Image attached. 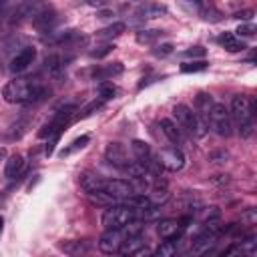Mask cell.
Wrapping results in <instances>:
<instances>
[{
    "label": "cell",
    "instance_id": "cell-43",
    "mask_svg": "<svg viewBox=\"0 0 257 257\" xmlns=\"http://www.w3.org/2000/svg\"><path fill=\"white\" fill-rule=\"evenodd\" d=\"M104 0H88V4H92V6H96V4H102Z\"/></svg>",
    "mask_w": 257,
    "mask_h": 257
},
{
    "label": "cell",
    "instance_id": "cell-39",
    "mask_svg": "<svg viewBox=\"0 0 257 257\" xmlns=\"http://www.w3.org/2000/svg\"><path fill=\"white\" fill-rule=\"evenodd\" d=\"M221 217V213H219V209L217 207H209L205 213H203V219L205 221H211V219H219Z\"/></svg>",
    "mask_w": 257,
    "mask_h": 257
},
{
    "label": "cell",
    "instance_id": "cell-33",
    "mask_svg": "<svg viewBox=\"0 0 257 257\" xmlns=\"http://www.w3.org/2000/svg\"><path fill=\"white\" fill-rule=\"evenodd\" d=\"M100 106H102V100H92V102H90V104H88L86 108H82V110H80V114H78V116H80V118H84V116L92 114L94 110H98Z\"/></svg>",
    "mask_w": 257,
    "mask_h": 257
},
{
    "label": "cell",
    "instance_id": "cell-24",
    "mask_svg": "<svg viewBox=\"0 0 257 257\" xmlns=\"http://www.w3.org/2000/svg\"><path fill=\"white\" fill-rule=\"evenodd\" d=\"M143 229H145V221H139V219H131L128 223H124V225L120 227V231H122V235H124V237L139 235Z\"/></svg>",
    "mask_w": 257,
    "mask_h": 257
},
{
    "label": "cell",
    "instance_id": "cell-19",
    "mask_svg": "<svg viewBox=\"0 0 257 257\" xmlns=\"http://www.w3.org/2000/svg\"><path fill=\"white\" fill-rule=\"evenodd\" d=\"M131 149H133L137 161H141V163H147L149 159H153L151 147H149L147 143H143V141H133V143H131Z\"/></svg>",
    "mask_w": 257,
    "mask_h": 257
},
{
    "label": "cell",
    "instance_id": "cell-45",
    "mask_svg": "<svg viewBox=\"0 0 257 257\" xmlns=\"http://www.w3.org/2000/svg\"><path fill=\"white\" fill-rule=\"evenodd\" d=\"M24 2H30V4H36V2H40V0H24Z\"/></svg>",
    "mask_w": 257,
    "mask_h": 257
},
{
    "label": "cell",
    "instance_id": "cell-6",
    "mask_svg": "<svg viewBox=\"0 0 257 257\" xmlns=\"http://www.w3.org/2000/svg\"><path fill=\"white\" fill-rule=\"evenodd\" d=\"M122 239H124V235H122L120 229H106V231L100 235V239H98V249H100L102 253H106V255H112V253L118 251Z\"/></svg>",
    "mask_w": 257,
    "mask_h": 257
},
{
    "label": "cell",
    "instance_id": "cell-36",
    "mask_svg": "<svg viewBox=\"0 0 257 257\" xmlns=\"http://www.w3.org/2000/svg\"><path fill=\"white\" fill-rule=\"evenodd\" d=\"M173 52V44H161V46H157L155 50H153V54L155 56H167V54H171Z\"/></svg>",
    "mask_w": 257,
    "mask_h": 257
},
{
    "label": "cell",
    "instance_id": "cell-46",
    "mask_svg": "<svg viewBox=\"0 0 257 257\" xmlns=\"http://www.w3.org/2000/svg\"><path fill=\"white\" fill-rule=\"evenodd\" d=\"M195 2H199V0H195Z\"/></svg>",
    "mask_w": 257,
    "mask_h": 257
},
{
    "label": "cell",
    "instance_id": "cell-4",
    "mask_svg": "<svg viewBox=\"0 0 257 257\" xmlns=\"http://www.w3.org/2000/svg\"><path fill=\"white\" fill-rule=\"evenodd\" d=\"M255 100L245 96V94H235L233 100H231V116L237 120V124H247V122H253V116H255Z\"/></svg>",
    "mask_w": 257,
    "mask_h": 257
},
{
    "label": "cell",
    "instance_id": "cell-5",
    "mask_svg": "<svg viewBox=\"0 0 257 257\" xmlns=\"http://www.w3.org/2000/svg\"><path fill=\"white\" fill-rule=\"evenodd\" d=\"M157 161H159V165L165 169V171H181L183 169V165H185V155H183V151L179 149V147H167V149H163L161 153H159V157H157Z\"/></svg>",
    "mask_w": 257,
    "mask_h": 257
},
{
    "label": "cell",
    "instance_id": "cell-8",
    "mask_svg": "<svg viewBox=\"0 0 257 257\" xmlns=\"http://www.w3.org/2000/svg\"><path fill=\"white\" fill-rule=\"evenodd\" d=\"M217 231H211V229H207V227H203L201 229V233L193 239V247H191V251L195 253V255H203V253H207L215 243H217Z\"/></svg>",
    "mask_w": 257,
    "mask_h": 257
},
{
    "label": "cell",
    "instance_id": "cell-10",
    "mask_svg": "<svg viewBox=\"0 0 257 257\" xmlns=\"http://www.w3.org/2000/svg\"><path fill=\"white\" fill-rule=\"evenodd\" d=\"M104 157L106 161L116 167V169H124L128 165V155H126V149L120 145V143H108L106 151H104Z\"/></svg>",
    "mask_w": 257,
    "mask_h": 257
},
{
    "label": "cell",
    "instance_id": "cell-40",
    "mask_svg": "<svg viewBox=\"0 0 257 257\" xmlns=\"http://www.w3.org/2000/svg\"><path fill=\"white\" fill-rule=\"evenodd\" d=\"M235 18H239V20H251V18H253V10H243V12H237V14H235Z\"/></svg>",
    "mask_w": 257,
    "mask_h": 257
},
{
    "label": "cell",
    "instance_id": "cell-22",
    "mask_svg": "<svg viewBox=\"0 0 257 257\" xmlns=\"http://www.w3.org/2000/svg\"><path fill=\"white\" fill-rule=\"evenodd\" d=\"M211 106H213L211 94H207V92H199L197 98H195V108H197V112L203 114V116H207V112H209Z\"/></svg>",
    "mask_w": 257,
    "mask_h": 257
},
{
    "label": "cell",
    "instance_id": "cell-17",
    "mask_svg": "<svg viewBox=\"0 0 257 257\" xmlns=\"http://www.w3.org/2000/svg\"><path fill=\"white\" fill-rule=\"evenodd\" d=\"M22 167H24V159H22V155H12V157L6 161L4 175H6L8 179H14V177H18V175H20Z\"/></svg>",
    "mask_w": 257,
    "mask_h": 257
},
{
    "label": "cell",
    "instance_id": "cell-23",
    "mask_svg": "<svg viewBox=\"0 0 257 257\" xmlns=\"http://www.w3.org/2000/svg\"><path fill=\"white\" fill-rule=\"evenodd\" d=\"M88 195V199H90V203H94V205H100V207H108V205H112L116 199H112L108 193H104V191H94V193H86Z\"/></svg>",
    "mask_w": 257,
    "mask_h": 257
},
{
    "label": "cell",
    "instance_id": "cell-38",
    "mask_svg": "<svg viewBox=\"0 0 257 257\" xmlns=\"http://www.w3.org/2000/svg\"><path fill=\"white\" fill-rule=\"evenodd\" d=\"M243 221H245L247 225H255V223H257V211H255V209L245 211V213H243Z\"/></svg>",
    "mask_w": 257,
    "mask_h": 257
},
{
    "label": "cell",
    "instance_id": "cell-20",
    "mask_svg": "<svg viewBox=\"0 0 257 257\" xmlns=\"http://www.w3.org/2000/svg\"><path fill=\"white\" fill-rule=\"evenodd\" d=\"M177 251H179V241H177V239H165V241L157 247L155 255H157V257H173Z\"/></svg>",
    "mask_w": 257,
    "mask_h": 257
},
{
    "label": "cell",
    "instance_id": "cell-12",
    "mask_svg": "<svg viewBox=\"0 0 257 257\" xmlns=\"http://www.w3.org/2000/svg\"><path fill=\"white\" fill-rule=\"evenodd\" d=\"M157 231H159L161 239H179L183 233V227L177 219H161L157 225Z\"/></svg>",
    "mask_w": 257,
    "mask_h": 257
},
{
    "label": "cell",
    "instance_id": "cell-13",
    "mask_svg": "<svg viewBox=\"0 0 257 257\" xmlns=\"http://www.w3.org/2000/svg\"><path fill=\"white\" fill-rule=\"evenodd\" d=\"M143 247H145V237L139 233V235L124 237L116 253H120V255H137V253H139Z\"/></svg>",
    "mask_w": 257,
    "mask_h": 257
},
{
    "label": "cell",
    "instance_id": "cell-1",
    "mask_svg": "<svg viewBox=\"0 0 257 257\" xmlns=\"http://www.w3.org/2000/svg\"><path fill=\"white\" fill-rule=\"evenodd\" d=\"M2 96L10 104H36L48 96V88L40 80L14 78L2 88Z\"/></svg>",
    "mask_w": 257,
    "mask_h": 257
},
{
    "label": "cell",
    "instance_id": "cell-31",
    "mask_svg": "<svg viewBox=\"0 0 257 257\" xmlns=\"http://www.w3.org/2000/svg\"><path fill=\"white\" fill-rule=\"evenodd\" d=\"M149 199H151L153 205H163V203L169 199V193H167V189H157Z\"/></svg>",
    "mask_w": 257,
    "mask_h": 257
},
{
    "label": "cell",
    "instance_id": "cell-11",
    "mask_svg": "<svg viewBox=\"0 0 257 257\" xmlns=\"http://www.w3.org/2000/svg\"><path fill=\"white\" fill-rule=\"evenodd\" d=\"M34 56H36V50L32 48V46H26V48H22L12 60H10V70L12 72H24L32 62H34Z\"/></svg>",
    "mask_w": 257,
    "mask_h": 257
},
{
    "label": "cell",
    "instance_id": "cell-30",
    "mask_svg": "<svg viewBox=\"0 0 257 257\" xmlns=\"http://www.w3.org/2000/svg\"><path fill=\"white\" fill-rule=\"evenodd\" d=\"M139 14H143L141 18H157V16L165 14V8H161V6H147V8H143Z\"/></svg>",
    "mask_w": 257,
    "mask_h": 257
},
{
    "label": "cell",
    "instance_id": "cell-27",
    "mask_svg": "<svg viewBox=\"0 0 257 257\" xmlns=\"http://www.w3.org/2000/svg\"><path fill=\"white\" fill-rule=\"evenodd\" d=\"M86 143H88V135H82V137L74 139V141L70 143V147H66V149H62V151H60V157H66V155H70V153H74V151H78V149L86 147Z\"/></svg>",
    "mask_w": 257,
    "mask_h": 257
},
{
    "label": "cell",
    "instance_id": "cell-21",
    "mask_svg": "<svg viewBox=\"0 0 257 257\" xmlns=\"http://www.w3.org/2000/svg\"><path fill=\"white\" fill-rule=\"evenodd\" d=\"M124 28H126V26H124L122 22H112L110 26L98 30V32H96V38H116V36H120V34L124 32Z\"/></svg>",
    "mask_w": 257,
    "mask_h": 257
},
{
    "label": "cell",
    "instance_id": "cell-34",
    "mask_svg": "<svg viewBox=\"0 0 257 257\" xmlns=\"http://www.w3.org/2000/svg\"><path fill=\"white\" fill-rule=\"evenodd\" d=\"M110 50H114V46H112V44H104V46H100L98 50H92L90 56H92V58H102V56H106Z\"/></svg>",
    "mask_w": 257,
    "mask_h": 257
},
{
    "label": "cell",
    "instance_id": "cell-26",
    "mask_svg": "<svg viewBox=\"0 0 257 257\" xmlns=\"http://www.w3.org/2000/svg\"><path fill=\"white\" fill-rule=\"evenodd\" d=\"M44 66H46V70H48L50 74H54V76H56V74L62 70V58H60L58 54H50V56H46Z\"/></svg>",
    "mask_w": 257,
    "mask_h": 257
},
{
    "label": "cell",
    "instance_id": "cell-14",
    "mask_svg": "<svg viewBox=\"0 0 257 257\" xmlns=\"http://www.w3.org/2000/svg\"><path fill=\"white\" fill-rule=\"evenodd\" d=\"M161 128H163L165 137H167L171 143H175V145H183L185 137H183V131H181V126H179L177 122H173L171 118H161Z\"/></svg>",
    "mask_w": 257,
    "mask_h": 257
},
{
    "label": "cell",
    "instance_id": "cell-29",
    "mask_svg": "<svg viewBox=\"0 0 257 257\" xmlns=\"http://www.w3.org/2000/svg\"><path fill=\"white\" fill-rule=\"evenodd\" d=\"M98 94H100L102 100H108V98H112L116 94V88L110 82H102V84H98Z\"/></svg>",
    "mask_w": 257,
    "mask_h": 257
},
{
    "label": "cell",
    "instance_id": "cell-42",
    "mask_svg": "<svg viewBox=\"0 0 257 257\" xmlns=\"http://www.w3.org/2000/svg\"><path fill=\"white\" fill-rule=\"evenodd\" d=\"M4 157H6V149H4V147H0V161H2Z\"/></svg>",
    "mask_w": 257,
    "mask_h": 257
},
{
    "label": "cell",
    "instance_id": "cell-7",
    "mask_svg": "<svg viewBox=\"0 0 257 257\" xmlns=\"http://www.w3.org/2000/svg\"><path fill=\"white\" fill-rule=\"evenodd\" d=\"M104 193H108L112 199H128L131 195H135V189L128 181H122V179H110V181H104Z\"/></svg>",
    "mask_w": 257,
    "mask_h": 257
},
{
    "label": "cell",
    "instance_id": "cell-16",
    "mask_svg": "<svg viewBox=\"0 0 257 257\" xmlns=\"http://www.w3.org/2000/svg\"><path fill=\"white\" fill-rule=\"evenodd\" d=\"M219 44H221L225 50H229V52H239V50L245 48V42L239 40L233 32H223V34L219 36Z\"/></svg>",
    "mask_w": 257,
    "mask_h": 257
},
{
    "label": "cell",
    "instance_id": "cell-3",
    "mask_svg": "<svg viewBox=\"0 0 257 257\" xmlns=\"http://www.w3.org/2000/svg\"><path fill=\"white\" fill-rule=\"evenodd\" d=\"M135 209L131 205H108L102 213V225L104 229H120L124 223L135 219Z\"/></svg>",
    "mask_w": 257,
    "mask_h": 257
},
{
    "label": "cell",
    "instance_id": "cell-2",
    "mask_svg": "<svg viewBox=\"0 0 257 257\" xmlns=\"http://www.w3.org/2000/svg\"><path fill=\"white\" fill-rule=\"evenodd\" d=\"M207 122L211 124V128L219 135V137H229L231 135V112L225 104L221 102H213V106L207 112Z\"/></svg>",
    "mask_w": 257,
    "mask_h": 257
},
{
    "label": "cell",
    "instance_id": "cell-44",
    "mask_svg": "<svg viewBox=\"0 0 257 257\" xmlns=\"http://www.w3.org/2000/svg\"><path fill=\"white\" fill-rule=\"evenodd\" d=\"M2 227H4V219H2V215H0V231H2Z\"/></svg>",
    "mask_w": 257,
    "mask_h": 257
},
{
    "label": "cell",
    "instance_id": "cell-35",
    "mask_svg": "<svg viewBox=\"0 0 257 257\" xmlns=\"http://www.w3.org/2000/svg\"><path fill=\"white\" fill-rule=\"evenodd\" d=\"M185 56H189V58H201V56H205V48L203 46H191L189 50H185Z\"/></svg>",
    "mask_w": 257,
    "mask_h": 257
},
{
    "label": "cell",
    "instance_id": "cell-9",
    "mask_svg": "<svg viewBox=\"0 0 257 257\" xmlns=\"http://www.w3.org/2000/svg\"><path fill=\"white\" fill-rule=\"evenodd\" d=\"M56 24V12L52 8H40L32 14V26L38 32H48Z\"/></svg>",
    "mask_w": 257,
    "mask_h": 257
},
{
    "label": "cell",
    "instance_id": "cell-41",
    "mask_svg": "<svg viewBox=\"0 0 257 257\" xmlns=\"http://www.w3.org/2000/svg\"><path fill=\"white\" fill-rule=\"evenodd\" d=\"M227 157H229L227 153H213V155H211V161H213V163H225Z\"/></svg>",
    "mask_w": 257,
    "mask_h": 257
},
{
    "label": "cell",
    "instance_id": "cell-18",
    "mask_svg": "<svg viewBox=\"0 0 257 257\" xmlns=\"http://www.w3.org/2000/svg\"><path fill=\"white\" fill-rule=\"evenodd\" d=\"M120 72H122V64H120V62H112V64H108V66L96 68V70L92 72V76L98 78V80H106V78L116 76V74H120Z\"/></svg>",
    "mask_w": 257,
    "mask_h": 257
},
{
    "label": "cell",
    "instance_id": "cell-28",
    "mask_svg": "<svg viewBox=\"0 0 257 257\" xmlns=\"http://www.w3.org/2000/svg\"><path fill=\"white\" fill-rule=\"evenodd\" d=\"M209 64L205 62V60H197V62H185L183 66H181V70L183 72H201V70H205Z\"/></svg>",
    "mask_w": 257,
    "mask_h": 257
},
{
    "label": "cell",
    "instance_id": "cell-25",
    "mask_svg": "<svg viewBox=\"0 0 257 257\" xmlns=\"http://www.w3.org/2000/svg\"><path fill=\"white\" fill-rule=\"evenodd\" d=\"M161 34H163V30H139L137 32V42H141V44H153Z\"/></svg>",
    "mask_w": 257,
    "mask_h": 257
},
{
    "label": "cell",
    "instance_id": "cell-32",
    "mask_svg": "<svg viewBox=\"0 0 257 257\" xmlns=\"http://www.w3.org/2000/svg\"><path fill=\"white\" fill-rule=\"evenodd\" d=\"M201 14H203L205 20H211V22H219V20H221V12L215 10V8H211V6H209V8L205 6V8L201 10Z\"/></svg>",
    "mask_w": 257,
    "mask_h": 257
},
{
    "label": "cell",
    "instance_id": "cell-37",
    "mask_svg": "<svg viewBox=\"0 0 257 257\" xmlns=\"http://www.w3.org/2000/svg\"><path fill=\"white\" fill-rule=\"evenodd\" d=\"M235 32H237L235 36H253L255 28H253V24H245V26H239Z\"/></svg>",
    "mask_w": 257,
    "mask_h": 257
},
{
    "label": "cell",
    "instance_id": "cell-15",
    "mask_svg": "<svg viewBox=\"0 0 257 257\" xmlns=\"http://www.w3.org/2000/svg\"><path fill=\"white\" fill-rule=\"evenodd\" d=\"M80 187H82L84 193L102 191L104 189V179L100 175H94V173H84V175H80Z\"/></svg>",
    "mask_w": 257,
    "mask_h": 257
}]
</instances>
